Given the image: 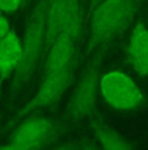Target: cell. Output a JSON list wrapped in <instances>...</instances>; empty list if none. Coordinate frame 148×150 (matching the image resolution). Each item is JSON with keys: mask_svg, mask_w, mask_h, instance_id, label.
I'll return each instance as SVG.
<instances>
[{"mask_svg": "<svg viewBox=\"0 0 148 150\" xmlns=\"http://www.w3.org/2000/svg\"><path fill=\"white\" fill-rule=\"evenodd\" d=\"M81 16L79 0H48L45 14V51L73 20Z\"/></svg>", "mask_w": 148, "mask_h": 150, "instance_id": "8", "label": "cell"}, {"mask_svg": "<svg viewBox=\"0 0 148 150\" xmlns=\"http://www.w3.org/2000/svg\"><path fill=\"white\" fill-rule=\"evenodd\" d=\"M9 31H10L9 21L7 20V17H5L4 14H1V12H0V39L7 35Z\"/></svg>", "mask_w": 148, "mask_h": 150, "instance_id": "13", "label": "cell"}, {"mask_svg": "<svg viewBox=\"0 0 148 150\" xmlns=\"http://www.w3.org/2000/svg\"><path fill=\"white\" fill-rule=\"evenodd\" d=\"M22 4V0H0V12H15Z\"/></svg>", "mask_w": 148, "mask_h": 150, "instance_id": "12", "label": "cell"}, {"mask_svg": "<svg viewBox=\"0 0 148 150\" xmlns=\"http://www.w3.org/2000/svg\"><path fill=\"white\" fill-rule=\"evenodd\" d=\"M100 90L104 99L117 110H134L144 100L136 83L119 71H112L104 74L100 80Z\"/></svg>", "mask_w": 148, "mask_h": 150, "instance_id": "3", "label": "cell"}, {"mask_svg": "<svg viewBox=\"0 0 148 150\" xmlns=\"http://www.w3.org/2000/svg\"><path fill=\"white\" fill-rule=\"evenodd\" d=\"M143 0H101L90 21L89 51L122 31L133 21Z\"/></svg>", "mask_w": 148, "mask_h": 150, "instance_id": "2", "label": "cell"}, {"mask_svg": "<svg viewBox=\"0 0 148 150\" xmlns=\"http://www.w3.org/2000/svg\"><path fill=\"white\" fill-rule=\"evenodd\" d=\"M55 131V124L48 119L26 120L17 127L1 149L26 150L42 148L53 138Z\"/></svg>", "mask_w": 148, "mask_h": 150, "instance_id": "6", "label": "cell"}, {"mask_svg": "<svg viewBox=\"0 0 148 150\" xmlns=\"http://www.w3.org/2000/svg\"><path fill=\"white\" fill-rule=\"evenodd\" d=\"M22 42L16 31L10 30L0 39V74L7 77L13 69H16L21 59Z\"/></svg>", "mask_w": 148, "mask_h": 150, "instance_id": "10", "label": "cell"}, {"mask_svg": "<svg viewBox=\"0 0 148 150\" xmlns=\"http://www.w3.org/2000/svg\"><path fill=\"white\" fill-rule=\"evenodd\" d=\"M99 63H100V57L94 60L92 64L82 74L73 91V96L68 105V117L73 122H78L90 116L96 107Z\"/></svg>", "mask_w": 148, "mask_h": 150, "instance_id": "4", "label": "cell"}, {"mask_svg": "<svg viewBox=\"0 0 148 150\" xmlns=\"http://www.w3.org/2000/svg\"><path fill=\"white\" fill-rule=\"evenodd\" d=\"M48 0H39L27 20L22 41V54L15 69L13 90L18 91L30 83L42 54L45 52V14Z\"/></svg>", "mask_w": 148, "mask_h": 150, "instance_id": "1", "label": "cell"}, {"mask_svg": "<svg viewBox=\"0 0 148 150\" xmlns=\"http://www.w3.org/2000/svg\"><path fill=\"white\" fill-rule=\"evenodd\" d=\"M82 16L73 20L61 33L55 38V41L48 47L44 63V73L59 69L64 65L73 63L75 52V42L81 34Z\"/></svg>", "mask_w": 148, "mask_h": 150, "instance_id": "7", "label": "cell"}, {"mask_svg": "<svg viewBox=\"0 0 148 150\" xmlns=\"http://www.w3.org/2000/svg\"><path fill=\"white\" fill-rule=\"evenodd\" d=\"M99 1H101V0H91V5H92V7H95Z\"/></svg>", "mask_w": 148, "mask_h": 150, "instance_id": "14", "label": "cell"}, {"mask_svg": "<svg viewBox=\"0 0 148 150\" xmlns=\"http://www.w3.org/2000/svg\"><path fill=\"white\" fill-rule=\"evenodd\" d=\"M129 57L139 73L148 76V29L140 22L133 30L129 43Z\"/></svg>", "mask_w": 148, "mask_h": 150, "instance_id": "9", "label": "cell"}, {"mask_svg": "<svg viewBox=\"0 0 148 150\" xmlns=\"http://www.w3.org/2000/svg\"><path fill=\"white\" fill-rule=\"evenodd\" d=\"M73 65H74V62L59 69H55V71H51L48 73H45L44 81L40 85V88H39L38 93L34 96V98L30 102H27L24 107L20 110L17 116L18 117L25 116V115L30 114L31 111L44 108L47 106L53 105L56 100H59L70 82Z\"/></svg>", "mask_w": 148, "mask_h": 150, "instance_id": "5", "label": "cell"}, {"mask_svg": "<svg viewBox=\"0 0 148 150\" xmlns=\"http://www.w3.org/2000/svg\"><path fill=\"white\" fill-rule=\"evenodd\" d=\"M95 134L100 145L108 150H127L135 146L130 140L125 138L114 129L103 124L95 125Z\"/></svg>", "mask_w": 148, "mask_h": 150, "instance_id": "11", "label": "cell"}]
</instances>
